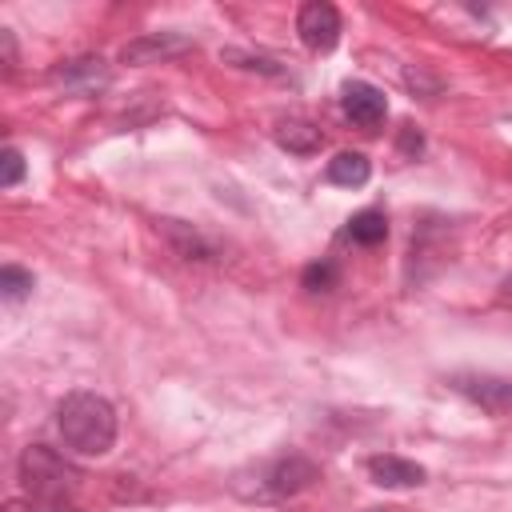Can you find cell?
Returning a JSON list of instances; mask_svg holds the SVG:
<instances>
[{"mask_svg":"<svg viewBox=\"0 0 512 512\" xmlns=\"http://www.w3.org/2000/svg\"><path fill=\"white\" fill-rule=\"evenodd\" d=\"M56 428L76 456H104L116 444V408L100 392H68L56 408Z\"/></svg>","mask_w":512,"mask_h":512,"instance_id":"1","label":"cell"},{"mask_svg":"<svg viewBox=\"0 0 512 512\" xmlns=\"http://www.w3.org/2000/svg\"><path fill=\"white\" fill-rule=\"evenodd\" d=\"M20 484L36 504H68L72 488L80 484V472L60 452L32 444L20 456Z\"/></svg>","mask_w":512,"mask_h":512,"instance_id":"2","label":"cell"},{"mask_svg":"<svg viewBox=\"0 0 512 512\" xmlns=\"http://www.w3.org/2000/svg\"><path fill=\"white\" fill-rule=\"evenodd\" d=\"M316 480H320V468L308 456L288 452V456H276V460L256 468V488L248 496H256V500H284V496H296V492L312 488Z\"/></svg>","mask_w":512,"mask_h":512,"instance_id":"3","label":"cell"},{"mask_svg":"<svg viewBox=\"0 0 512 512\" xmlns=\"http://www.w3.org/2000/svg\"><path fill=\"white\" fill-rule=\"evenodd\" d=\"M296 32H300L304 48H312V52H332L336 40H340V12H336L328 0H312V4L300 8Z\"/></svg>","mask_w":512,"mask_h":512,"instance_id":"4","label":"cell"},{"mask_svg":"<svg viewBox=\"0 0 512 512\" xmlns=\"http://www.w3.org/2000/svg\"><path fill=\"white\" fill-rule=\"evenodd\" d=\"M340 104H344V116L356 124V128H380L384 116H388V96L368 84V80H348L344 92H340Z\"/></svg>","mask_w":512,"mask_h":512,"instance_id":"5","label":"cell"},{"mask_svg":"<svg viewBox=\"0 0 512 512\" xmlns=\"http://www.w3.org/2000/svg\"><path fill=\"white\" fill-rule=\"evenodd\" d=\"M52 80L72 96H96L108 88L112 68L100 56H80V60H64L60 68H52Z\"/></svg>","mask_w":512,"mask_h":512,"instance_id":"6","label":"cell"},{"mask_svg":"<svg viewBox=\"0 0 512 512\" xmlns=\"http://www.w3.org/2000/svg\"><path fill=\"white\" fill-rule=\"evenodd\" d=\"M188 48H192L188 36H176V32H148V36L128 40V44L120 48V60L132 64V68H140V64H160V60H168V56H180V52H188Z\"/></svg>","mask_w":512,"mask_h":512,"instance_id":"7","label":"cell"},{"mask_svg":"<svg viewBox=\"0 0 512 512\" xmlns=\"http://www.w3.org/2000/svg\"><path fill=\"white\" fill-rule=\"evenodd\" d=\"M364 468H368L372 484H380V488H416V484H424V468L416 460H404V456H392V452L368 456Z\"/></svg>","mask_w":512,"mask_h":512,"instance_id":"8","label":"cell"},{"mask_svg":"<svg viewBox=\"0 0 512 512\" xmlns=\"http://www.w3.org/2000/svg\"><path fill=\"white\" fill-rule=\"evenodd\" d=\"M456 388L476 400L484 412L492 416H512V384L508 380H492V376H460Z\"/></svg>","mask_w":512,"mask_h":512,"instance_id":"9","label":"cell"},{"mask_svg":"<svg viewBox=\"0 0 512 512\" xmlns=\"http://www.w3.org/2000/svg\"><path fill=\"white\" fill-rule=\"evenodd\" d=\"M320 140H324L320 128L308 124V120H300V116H288V120L276 124V144L284 152H292V156H312L320 148Z\"/></svg>","mask_w":512,"mask_h":512,"instance_id":"10","label":"cell"},{"mask_svg":"<svg viewBox=\"0 0 512 512\" xmlns=\"http://www.w3.org/2000/svg\"><path fill=\"white\" fill-rule=\"evenodd\" d=\"M324 176L336 188H364L368 176H372V160L364 152H340V156L328 160V172Z\"/></svg>","mask_w":512,"mask_h":512,"instance_id":"11","label":"cell"},{"mask_svg":"<svg viewBox=\"0 0 512 512\" xmlns=\"http://www.w3.org/2000/svg\"><path fill=\"white\" fill-rule=\"evenodd\" d=\"M160 232L168 236V244H172L184 260H212V256H216V248H212L192 224H184V220H160Z\"/></svg>","mask_w":512,"mask_h":512,"instance_id":"12","label":"cell"},{"mask_svg":"<svg viewBox=\"0 0 512 512\" xmlns=\"http://www.w3.org/2000/svg\"><path fill=\"white\" fill-rule=\"evenodd\" d=\"M348 236L356 244H384L388 240V216L380 208H364L348 220Z\"/></svg>","mask_w":512,"mask_h":512,"instance_id":"13","label":"cell"},{"mask_svg":"<svg viewBox=\"0 0 512 512\" xmlns=\"http://www.w3.org/2000/svg\"><path fill=\"white\" fill-rule=\"evenodd\" d=\"M32 272L28 268H16V264H4L0 268V296L4 300H24L28 292H32Z\"/></svg>","mask_w":512,"mask_h":512,"instance_id":"14","label":"cell"},{"mask_svg":"<svg viewBox=\"0 0 512 512\" xmlns=\"http://www.w3.org/2000/svg\"><path fill=\"white\" fill-rule=\"evenodd\" d=\"M336 284H340V272H336L332 260H316V264L304 268V288L308 292H332Z\"/></svg>","mask_w":512,"mask_h":512,"instance_id":"15","label":"cell"},{"mask_svg":"<svg viewBox=\"0 0 512 512\" xmlns=\"http://www.w3.org/2000/svg\"><path fill=\"white\" fill-rule=\"evenodd\" d=\"M24 180V156L20 148H4L0 152V188H16Z\"/></svg>","mask_w":512,"mask_h":512,"instance_id":"16","label":"cell"},{"mask_svg":"<svg viewBox=\"0 0 512 512\" xmlns=\"http://www.w3.org/2000/svg\"><path fill=\"white\" fill-rule=\"evenodd\" d=\"M224 60H232V64H240V68H252V72H268V76H276V72H280L272 60H264V56H248V52H236V48H228V52H224Z\"/></svg>","mask_w":512,"mask_h":512,"instance_id":"17","label":"cell"},{"mask_svg":"<svg viewBox=\"0 0 512 512\" xmlns=\"http://www.w3.org/2000/svg\"><path fill=\"white\" fill-rule=\"evenodd\" d=\"M0 48H4V64L12 68V64H16V40H12L8 28H0Z\"/></svg>","mask_w":512,"mask_h":512,"instance_id":"18","label":"cell"},{"mask_svg":"<svg viewBox=\"0 0 512 512\" xmlns=\"http://www.w3.org/2000/svg\"><path fill=\"white\" fill-rule=\"evenodd\" d=\"M404 152H420V132L412 124H404Z\"/></svg>","mask_w":512,"mask_h":512,"instance_id":"19","label":"cell"},{"mask_svg":"<svg viewBox=\"0 0 512 512\" xmlns=\"http://www.w3.org/2000/svg\"><path fill=\"white\" fill-rule=\"evenodd\" d=\"M28 512H76L72 504H32Z\"/></svg>","mask_w":512,"mask_h":512,"instance_id":"20","label":"cell"},{"mask_svg":"<svg viewBox=\"0 0 512 512\" xmlns=\"http://www.w3.org/2000/svg\"><path fill=\"white\" fill-rule=\"evenodd\" d=\"M368 512H392V508H368Z\"/></svg>","mask_w":512,"mask_h":512,"instance_id":"21","label":"cell"}]
</instances>
